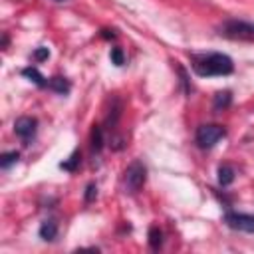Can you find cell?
<instances>
[{
  "instance_id": "8",
  "label": "cell",
  "mask_w": 254,
  "mask_h": 254,
  "mask_svg": "<svg viewBox=\"0 0 254 254\" xmlns=\"http://www.w3.org/2000/svg\"><path fill=\"white\" fill-rule=\"evenodd\" d=\"M234 181V169L230 165H220L218 167V183L222 187H228Z\"/></svg>"
},
{
  "instance_id": "12",
  "label": "cell",
  "mask_w": 254,
  "mask_h": 254,
  "mask_svg": "<svg viewBox=\"0 0 254 254\" xmlns=\"http://www.w3.org/2000/svg\"><path fill=\"white\" fill-rule=\"evenodd\" d=\"M18 157H20V155H18V151L4 153V155H2V159H0V167H2V169H8L10 165H14V163L18 161Z\"/></svg>"
},
{
  "instance_id": "14",
  "label": "cell",
  "mask_w": 254,
  "mask_h": 254,
  "mask_svg": "<svg viewBox=\"0 0 254 254\" xmlns=\"http://www.w3.org/2000/svg\"><path fill=\"white\" fill-rule=\"evenodd\" d=\"M109 58H111V62L115 65H123V52H121V48H111Z\"/></svg>"
},
{
  "instance_id": "7",
  "label": "cell",
  "mask_w": 254,
  "mask_h": 254,
  "mask_svg": "<svg viewBox=\"0 0 254 254\" xmlns=\"http://www.w3.org/2000/svg\"><path fill=\"white\" fill-rule=\"evenodd\" d=\"M56 234H58V224H56V220H44L42 222V226H40V236L44 238V240H54L56 238Z\"/></svg>"
},
{
  "instance_id": "2",
  "label": "cell",
  "mask_w": 254,
  "mask_h": 254,
  "mask_svg": "<svg viewBox=\"0 0 254 254\" xmlns=\"http://www.w3.org/2000/svg\"><path fill=\"white\" fill-rule=\"evenodd\" d=\"M218 34L230 40H248L254 42V24L246 20H226L218 26Z\"/></svg>"
},
{
  "instance_id": "4",
  "label": "cell",
  "mask_w": 254,
  "mask_h": 254,
  "mask_svg": "<svg viewBox=\"0 0 254 254\" xmlns=\"http://www.w3.org/2000/svg\"><path fill=\"white\" fill-rule=\"evenodd\" d=\"M145 177H147V171H145L143 163H139V161L131 163V165L127 167V171H125V177H123L125 189H127L129 192H137V190L143 187Z\"/></svg>"
},
{
  "instance_id": "1",
  "label": "cell",
  "mask_w": 254,
  "mask_h": 254,
  "mask_svg": "<svg viewBox=\"0 0 254 254\" xmlns=\"http://www.w3.org/2000/svg\"><path fill=\"white\" fill-rule=\"evenodd\" d=\"M190 67L200 77H214V75H228L234 71V64L226 54L220 52H206V54H192Z\"/></svg>"
},
{
  "instance_id": "9",
  "label": "cell",
  "mask_w": 254,
  "mask_h": 254,
  "mask_svg": "<svg viewBox=\"0 0 254 254\" xmlns=\"http://www.w3.org/2000/svg\"><path fill=\"white\" fill-rule=\"evenodd\" d=\"M48 87L54 89V91H58V93H67L69 91V83L64 77H52V79H48Z\"/></svg>"
},
{
  "instance_id": "13",
  "label": "cell",
  "mask_w": 254,
  "mask_h": 254,
  "mask_svg": "<svg viewBox=\"0 0 254 254\" xmlns=\"http://www.w3.org/2000/svg\"><path fill=\"white\" fill-rule=\"evenodd\" d=\"M149 242H151V246H153V248L161 246V242H163V240H161V230H159V228H155V226H153V228L149 230Z\"/></svg>"
},
{
  "instance_id": "16",
  "label": "cell",
  "mask_w": 254,
  "mask_h": 254,
  "mask_svg": "<svg viewBox=\"0 0 254 254\" xmlns=\"http://www.w3.org/2000/svg\"><path fill=\"white\" fill-rule=\"evenodd\" d=\"M79 153H73L71 157H69V161H65V163H62V169H65V171H73L75 169V165L79 163Z\"/></svg>"
},
{
  "instance_id": "15",
  "label": "cell",
  "mask_w": 254,
  "mask_h": 254,
  "mask_svg": "<svg viewBox=\"0 0 254 254\" xmlns=\"http://www.w3.org/2000/svg\"><path fill=\"white\" fill-rule=\"evenodd\" d=\"M91 147H93V151H99V149H101V129H99V127L93 129V135H91Z\"/></svg>"
},
{
  "instance_id": "3",
  "label": "cell",
  "mask_w": 254,
  "mask_h": 254,
  "mask_svg": "<svg viewBox=\"0 0 254 254\" xmlns=\"http://www.w3.org/2000/svg\"><path fill=\"white\" fill-rule=\"evenodd\" d=\"M224 135H226V131H224V127H220V125H200V127L196 129L194 139H196V145H198L200 149H210V147H214Z\"/></svg>"
},
{
  "instance_id": "18",
  "label": "cell",
  "mask_w": 254,
  "mask_h": 254,
  "mask_svg": "<svg viewBox=\"0 0 254 254\" xmlns=\"http://www.w3.org/2000/svg\"><path fill=\"white\" fill-rule=\"evenodd\" d=\"M95 194H97V189H95V185H89V187H87V194H85V200L89 202V200H91Z\"/></svg>"
},
{
  "instance_id": "11",
  "label": "cell",
  "mask_w": 254,
  "mask_h": 254,
  "mask_svg": "<svg viewBox=\"0 0 254 254\" xmlns=\"http://www.w3.org/2000/svg\"><path fill=\"white\" fill-rule=\"evenodd\" d=\"M22 73H24L26 77H30V79H32L34 83H38V85H48V81H44L46 77H44V75H42V73H40L36 67H26Z\"/></svg>"
},
{
  "instance_id": "10",
  "label": "cell",
  "mask_w": 254,
  "mask_h": 254,
  "mask_svg": "<svg viewBox=\"0 0 254 254\" xmlns=\"http://www.w3.org/2000/svg\"><path fill=\"white\" fill-rule=\"evenodd\" d=\"M230 101H232V97H230V93H228V91H218V93L214 95L212 107L218 111V109H224V107H228V105H230Z\"/></svg>"
},
{
  "instance_id": "6",
  "label": "cell",
  "mask_w": 254,
  "mask_h": 254,
  "mask_svg": "<svg viewBox=\"0 0 254 254\" xmlns=\"http://www.w3.org/2000/svg\"><path fill=\"white\" fill-rule=\"evenodd\" d=\"M36 125H38V121L34 117H20L14 123V131L24 143H30L36 135Z\"/></svg>"
},
{
  "instance_id": "19",
  "label": "cell",
  "mask_w": 254,
  "mask_h": 254,
  "mask_svg": "<svg viewBox=\"0 0 254 254\" xmlns=\"http://www.w3.org/2000/svg\"><path fill=\"white\" fill-rule=\"evenodd\" d=\"M54 2H65V0H54Z\"/></svg>"
},
{
  "instance_id": "5",
  "label": "cell",
  "mask_w": 254,
  "mask_h": 254,
  "mask_svg": "<svg viewBox=\"0 0 254 254\" xmlns=\"http://www.w3.org/2000/svg\"><path fill=\"white\" fill-rule=\"evenodd\" d=\"M224 222L240 232H254V214H244V212H226Z\"/></svg>"
},
{
  "instance_id": "17",
  "label": "cell",
  "mask_w": 254,
  "mask_h": 254,
  "mask_svg": "<svg viewBox=\"0 0 254 254\" xmlns=\"http://www.w3.org/2000/svg\"><path fill=\"white\" fill-rule=\"evenodd\" d=\"M48 56H50V50H48V48H38V50L34 52V60H38V62L46 60Z\"/></svg>"
}]
</instances>
